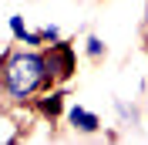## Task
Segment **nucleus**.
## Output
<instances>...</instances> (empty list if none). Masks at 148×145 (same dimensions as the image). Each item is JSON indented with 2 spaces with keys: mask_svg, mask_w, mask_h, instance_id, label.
<instances>
[{
  "mask_svg": "<svg viewBox=\"0 0 148 145\" xmlns=\"http://www.w3.org/2000/svg\"><path fill=\"white\" fill-rule=\"evenodd\" d=\"M10 101H27L34 91L47 88V61L40 51H14L7 57V78H3Z\"/></svg>",
  "mask_w": 148,
  "mask_h": 145,
  "instance_id": "f257e3e1",
  "label": "nucleus"
},
{
  "mask_svg": "<svg viewBox=\"0 0 148 145\" xmlns=\"http://www.w3.org/2000/svg\"><path fill=\"white\" fill-rule=\"evenodd\" d=\"M44 61H47V84L67 81L74 74V47L67 41H54L51 51H44Z\"/></svg>",
  "mask_w": 148,
  "mask_h": 145,
  "instance_id": "f03ea898",
  "label": "nucleus"
},
{
  "mask_svg": "<svg viewBox=\"0 0 148 145\" xmlns=\"http://www.w3.org/2000/svg\"><path fill=\"white\" fill-rule=\"evenodd\" d=\"M67 122H71L77 132H98L101 128V118L94 115V111L81 108V105H74V108H67Z\"/></svg>",
  "mask_w": 148,
  "mask_h": 145,
  "instance_id": "7ed1b4c3",
  "label": "nucleus"
},
{
  "mask_svg": "<svg viewBox=\"0 0 148 145\" xmlns=\"http://www.w3.org/2000/svg\"><path fill=\"white\" fill-rule=\"evenodd\" d=\"M7 27H10V34L17 37L20 44H27V47H40V44H44V37H40V30H37V34H30V30L24 27V17H20V14H14V17L7 20Z\"/></svg>",
  "mask_w": 148,
  "mask_h": 145,
  "instance_id": "20e7f679",
  "label": "nucleus"
},
{
  "mask_svg": "<svg viewBox=\"0 0 148 145\" xmlns=\"http://www.w3.org/2000/svg\"><path fill=\"white\" fill-rule=\"evenodd\" d=\"M37 108H40V115H44V118L54 122V118L64 111V91H51L47 98H37Z\"/></svg>",
  "mask_w": 148,
  "mask_h": 145,
  "instance_id": "39448f33",
  "label": "nucleus"
},
{
  "mask_svg": "<svg viewBox=\"0 0 148 145\" xmlns=\"http://www.w3.org/2000/svg\"><path fill=\"white\" fill-rule=\"evenodd\" d=\"M84 51H88V57L98 61V57L104 54V41H101V37H88V47H84Z\"/></svg>",
  "mask_w": 148,
  "mask_h": 145,
  "instance_id": "423d86ee",
  "label": "nucleus"
},
{
  "mask_svg": "<svg viewBox=\"0 0 148 145\" xmlns=\"http://www.w3.org/2000/svg\"><path fill=\"white\" fill-rule=\"evenodd\" d=\"M40 37H44V41H51V44H54V41H61V30H57L54 24H47V27H40Z\"/></svg>",
  "mask_w": 148,
  "mask_h": 145,
  "instance_id": "0eeeda50",
  "label": "nucleus"
},
{
  "mask_svg": "<svg viewBox=\"0 0 148 145\" xmlns=\"http://www.w3.org/2000/svg\"><path fill=\"white\" fill-rule=\"evenodd\" d=\"M7 57L10 54H0V84H3V78H7Z\"/></svg>",
  "mask_w": 148,
  "mask_h": 145,
  "instance_id": "6e6552de",
  "label": "nucleus"
}]
</instances>
